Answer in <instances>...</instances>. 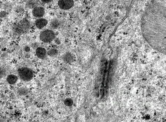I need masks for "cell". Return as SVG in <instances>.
<instances>
[{
  "mask_svg": "<svg viewBox=\"0 0 166 122\" xmlns=\"http://www.w3.org/2000/svg\"><path fill=\"white\" fill-rule=\"evenodd\" d=\"M38 3L35 0H29L27 1L26 6L27 8L29 9H34L37 7Z\"/></svg>",
  "mask_w": 166,
  "mask_h": 122,
  "instance_id": "11",
  "label": "cell"
},
{
  "mask_svg": "<svg viewBox=\"0 0 166 122\" xmlns=\"http://www.w3.org/2000/svg\"><path fill=\"white\" fill-rule=\"evenodd\" d=\"M6 13L5 12H0V17H4L5 16Z\"/></svg>",
  "mask_w": 166,
  "mask_h": 122,
  "instance_id": "17",
  "label": "cell"
},
{
  "mask_svg": "<svg viewBox=\"0 0 166 122\" xmlns=\"http://www.w3.org/2000/svg\"><path fill=\"white\" fill-rule=\"evenodd\" d=\"M74 4L73 0H59L58 5L61 9L67 10L73 7Z\"/></svg>",
  "mask_w": 166,
  "mask_h": 122,
  "instance_id": "5",
  "label": "cell"
},
{
  "mask_svg": "<svg viewBox=\"0 0 166 122\" xmlns=\"http://www.w3.org/2000/svg\"><path fill=\"white\" fill-rule=\"evenodd\" d=\"M6 75V70L4 67H0V79L5 78Z\"/></svg>",
  "mask_w": 166,
  "mask_h": 122,
  "instance_id": "13",
  "label": "cell"
},
{
  "mask_svg": "<svg viewBox=\"0 0 166 122\" xmlns=\"http://www.w3.org/2000/svg\"><path fill=\"white\" fill-rule=\"evenodd\" d=\"M45 11L44 8L41 6H37L33 9V15L37 18H41L44 16Z\"/></svg>",
  "mask_w": 166,
  "mask_h": 122,
  "instance_id": "6",
  "label": "cell"
},
{
  "mask_svg": "<svg viewBox=\"0 0 166 122\" xmlns=\"http://www.w3.org/2000/svg\"><path fill=\"white\" fill-rule=\"evenodd\" d=\"M47 20L44 18H40L35 21V24L37 28L42 29L47 25Z\"/></svg>",
  "mask_w": 166,
  "mask_h": 122,
  "instance_id": "8",
  "label": "cell"
},
{
  "mask_svg": "<svg viewBox=\"0 0 166 122\" xmlns=\"http://www.w3.org/2000/svg\"><path fill=\"white\" fill-rule=\"evenodd\" d=\"M60 22L57 19H54L52 21H51L50 25L53 29H57L60 26Z\"/></svg>",
  "mask_w": 166,
  "mask_h": 122,
  "instance_id": "10",
  "label": "cell"
},
{
  "mask_svg": "<svg viewBox=\"0 0 166 122\" xmlns=\"http://www.w3.org/2000/svg\"><path fill=\"white\" fill-rule=\"evenodd\" d=\"M55 38V34L52 30H46L41 32L40 36V39L45 43L52 41Z\"/></svg>",
  "mask_w": 166,
  "mask_h": 122,
  "instance_id": "3",
  "label": "cell"
},
{
  "mask_svg": "<svg viewBox=\"0 0 166 122\" xmlns=\"http://www.w3.org/2000/svg\"><path fill=\"white\" fill-rule=\"evenodd\" d=\"M19 95L22 96H25L28 94V91L26 88H22L19 89L17 91Z\"/></svg>",
  "mask_w": 166,
  "mask_h": 122,
  "instance_id": "12",
  "label": "cell"
},
{
  "mask_svg": "<svg viewBox=\"0 0 166 122\" xmlns=\"http://www.w3.org/2000/svg\"><path fill=\"white\" fill-rule=\"evenodd\" d=\"M18 73L21 79L24 81H29L33 77L32 70L26 67L19 68L18 70Z\"/></svg>",
  "mask_w": 166,
  "mask_h": 122,
  "instance_id": "2",
  "label": "cell"
},
{
  "mask_svg": "<svg viewBox=\"0 0 166 122\" xmlns=\"http://www.w3.org/2000/svg\"><path fill=\"white\" fill-rule=\"evenodd\" d=\"M141 27L143 36L154 47L165 48V0H153L150 3L143 14Z\"/></svg>",
  "mask_w": 166,
  "mask_h": 122,
  "instance_id": "1",
  "label": "cell"
},
{
  "mask_svg": "<svg viewBox=\"0 0 166 122\" xmlns=\"http://www.w3.org/2000/svg\"><path fill=\"white\" fill-rule=\"evenodd\" d=\"M36 54L38 58L44 59L46 58L47 52L44 48L40 47L36 49Z\"/></svg>",
  "mask_w": 166,
  "mask_h": 122,
  "instance_id": "7",
  "label": "cell"
},
{
  "mask_svg": "<svg viewBox=\"0 0 166 122\" xmlns=\"http://www.w3.org/2000/svg\"><path fill=\"white\" fill-rule=\"evenodd\" d=\"M41 1L44 3H48L51 2L53 0H41Z\"/></svg>",
  "mask_w": 166,
  "mask_h": 122,
  "instance_id": "18",
  "label": "cell"
},
{
  "mask_svg": "<svg viewBox=\"0 0 166 122\" xmlns=\"http://www.w3.org/2000/svg\"><path fill=\"white\" fill-rule=\"evenodd\" d=\"M6 80L9 84L13 85L17 82L18 80V77L15 75H8Z\"/></svg>",
  "mask_w": 166,
  "mask_h": 122,
  "instance_id": "9",
  "label": "cell"
},
{
  "mask_svg": "<svg viewBox=\"0 0 166 122\" xmlns=\"http://www.w3.org/2000/svg\"><path fill=\"white\" fill-rule=\"evenodd\" d=\"M73 57L70 54L67 53L64 56V59L66 62H69L71 61Z\"/></svg>",
  "mask_w": 166,
  "mask_h": 122,
  "instance_id": "14",
  "label": "cell"
},
{
  "mask_svg": "<svg viewBox=\"0 0 166 122\" xmlns=\"http://www.w3.org/2000/svg\"><path fill=\"white\" fill-rule=\"evenodd\" d=\"M64 104L67 106H71L73 104V101L71 99H65L64 101Z\"/></svg>",
  "mask_w": 166,
  "mask_h": 122,
  "instance_id": "16",
  "label": "cell"
},
{
  "mask_svg": "<svg viewBox=\"0 0 166 122\" xmlns=\"http://www.w3.org/2000/svg\"><path fill=\"white\" fill-rule=\"evenodd\" d=\"M58 54V51L57 49H52L48 51L47 53L48 55L51 56V57H53L56 55Z\"/></svg>",
  "mask_w": 166,
  "mask_h": 122,
  "instance_id": "15",
  "label": "cell"
},
{
  "mask_svg": "<svg viewBox=\"0 0 166 122\" xmlns=\"http://www.w3.org/2000/svg\"><path fill=\"white\" fill-rule=\"evenodd\" d=\"M29 24L28 21H22L14 27V30L18 33H25L29 28Z\"/></svg>",
  "mask_w": 166,
  "mask_h": 122,
  "instance_id": "4",
  "label": "cell"
}]
</instances>
